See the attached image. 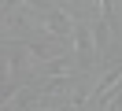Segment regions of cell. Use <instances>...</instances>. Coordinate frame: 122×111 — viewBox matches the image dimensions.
<instances>
[{
    "mask_svg": "<svg viewBox=\"0 0 122 111\" xmlns=\"http://www.w3.org/2000/svg\"><path fill=\"white\" fill-rule=\"evenodd\" d=\"M96 11H100V19H104V22H111V26H115V0H96Z\"/></svg>",
    "mask_w": 122,
    "mask_h": 111,
    "instance_id": "3957f363",
    "label": "cell"
},
{
    "mask_svg": "<svg viewBox=\"0 0 122 111\" xmlns=\"http://www.w3.org/2000/svg\"><path fill=\"white\" fill-rule=\"evenodd\" d=\"M118 81H122V59H111V63L104 67V74L92 81V100L100 104V100H104V96L111 93L115 85H118ZM96 104H92V107H96Z\"/></svg>",
    "mask_w": 122,
    "mask_h": 111,
    "instance_id": "7a4b0ae2",
    "label": "cell"
},
{
    "mask_svg": "<svg viewBox=\"0 0 122 111\" xmlns=\"http://www.w3.org/2000/svg\"><path fill=\"white\" fill-rule=\"evenodd\" d=\"M70 44H74V63H78V70H92V67L100 63V56H104L96 22H89V19H78V30H74V37H70Z\"/></svg>",
    "mask_w": 122,
    "mask_h": 111,
    "instance_id": "6da1fadb",
    "label": "cell"
},
{
    "mask_svg": "<svg viewBox=\"0 0 122 111\" xmlns=\"http://www.w3.org/2000/svg\"><path fill=\"white\" fill-rule=\"evenodd\" d=\"M59 0H22L19 7H26V11H48V7H56Z\"/></svg>",
    "mask_w": 122,
    "mask_h": 111,
    "instance_id": "277c9868",
    "label": "cell"
}]
</instances>
